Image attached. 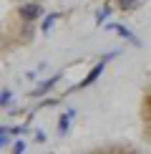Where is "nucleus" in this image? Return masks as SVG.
I'll return each instance as SVG.
<instances>
[{"mask_svg":"<svg viewBox=\"0 0 151 154\" xmlns=\"http://www.w3.org/2000/svg\"><path fill=\"white\" fill-rule=\"evenodd\" d=\"M103 66H106V63H103V61H101V63H98V66H93V71H91V73H88V76H86V81H81V86H91V83H93V81H96V79H98V76H101V73H103Z\"/></svg>","mask_w":151,"mask_h":154,"instance_id":"obj_2","label":"nucleus"},{"mask_svg":"<svg viewBox=\"0 0 151 154\" xmlns=\"http://www.w3.org/2000/svg\"><path fill=\"white\" fill-rule=\"evenodd\" d=\"M8 142V129H0V146Z\"/></svg>","mask_w":151,"mask_h":154,"instance_id":"obj_5","label":"nucleus"},{"mask_svg":"<svg viewBox=\"0 0 151 154\" xmlns=\"http://www.w3.org/2000/svg\"><path fill=\"white\" fill-rule=\"evenodd\" d=\"M66 131H68V116H63L58 124V134H66Z\"/></svg>","mask_w":151,"mask_h":154,"instance_id":"obj_4","label":"nucleus"},{"mask_svg":"<svg viewBox=\"0 0 151 154\" xmlns=\"http://www.w3.org/2000/svg\"><path fill=\"white\" fill-rule=\"evenodd\" d=\"M138 3H141V0H118V8L121 10H131V8H136Z\"/></svg>","mask_w":151,"mask_h":154,"instance_id":"obj_3","label":"nucleus"},{"mask_svg":"<svg viewBox=\"0 0 151 154\" xmlns=\"http://www.w3.org/2000/svg\"><path fill=\"white\" fill-rule=\"evenodd\" d=\"M40 13H43V8H40V3H23L20 8H18V18H20L23 23H35L38 18H40Z\"/></svg>","mask_w":151,"mask_h":154,"instance_id":"obj_1","label":"nucleus"}]
</instances>
